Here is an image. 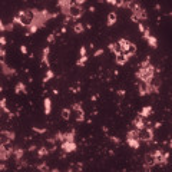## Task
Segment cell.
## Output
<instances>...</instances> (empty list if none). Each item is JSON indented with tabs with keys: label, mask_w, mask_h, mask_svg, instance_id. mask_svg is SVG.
Returning <instances> with one entry per match:
<instances>
[{
	"label": "cell",
	"mask_w": 172,
	"mask_h": 172,
	"mask_svg": "<svg viewBox=\"0 0 172 172\" xmlns=\"http://www.w3.org/2000/svg\"><path fill=\"white\" fill-rule=\"evenodd\" d=\"M146 42H148V45H149L152 49H156V48H158V39H156L155 36H152V35H150L149 38L146 39Z\"/></svg>",
	"instance_id": "484cf974"
},
{
	"label": "cell",
	"mask_w": 172,
	"mask_h": 172,
	"mask_svg": "<svg viewBox=\"0 0 172 172\" xmlns=\"http://www.w3.org/2000/svg\"><path fill=\"white\" fill-rule=\"evenodd\" d=\"M20 52L23 55H27V48L25 46V45H22V46H20Z\"/></svg>",
	"instance_id": "7bdbcfd3"
},
{
	"label": "cell",
	"mask_w": 172,
	"mask_h": 172,
	"mask_svg": "<svg viewBox=\"0 0 172 172\" xmlns=\"http://www.w3.org/2000/svg\"><path fill=\"white\" fill-rule=\"evenodd\" d=\"M138 29H139V32L142 33V35H144V33H145V30H146V27L144 26L142 23H138Z\"/></svg>",
	"instance_id": "8d00e7d4"
},
{
	"label": "cell",
	"mask_w": 172,
	"mask_h": 172,
	"mask_svg": "<svg viewBox=\"0 0 172 172\" xmlns=\"http://www.w3.org/2000/svg\"><path fill=\"white\" fill-rule=\"evenodd\" d=\"M43 108H45V113H46V115H50V112H52V101H50V98H45Z\"/></svg>",
	"instance_id": "d6986e66"
},
{
	"label": "cell",
	"mask_w": 172,
	"mask_h": 172,
	"mask_svg": "<svg viewBox=\"0 0 172 172\" xmlns=\"http://www.w3.org/2000/svg\"><path fill=\"white\" fill-rule=\"evenodd\" d=\"M132 125H134V128L135 129H142V128H145L146 126V119H144L141 115H136L134 119V122H132Z\"/></svg>",
	"instance_id": "7c38bea8"
},
{
	"label": "cell",
	"mask_w": 172,
	"mask_h": 172,
	"mask_svg": "<svg viewBox=\"0 0 172 172\" xmlns=\"http://www.w3.org/2000/svg\"><path fill=\"white\" fill-rule=\"evenodd\" d=\"M152 112H154V109H152V106H144L142 108V111L139 112V115L142 116L144 119H148L152 115Z\"/></svg>",
	"instance_id": "5bb4252c"
},
{
	"label": "cell",
	"mask_w": 172,
	"mask_h": 172,
	"mask_svg": "<svg viewBox=\"0 0 172 172\" xmlns=\"http://www.w3.org/2000/svg\"><path fill=\"white\" fill-rule=\"evenodd\" d=\"M73 32H75L76 35H82V33L85 32L83 23H75V25H73Z\"/></svg>",
	"instance_id": "d4e9b609"
},
{
	"label": "cell",
	"mask_w": 172,
	"mask_h": 172,
	"mask_svg": "<svg viewBox=\"0 0 172 172\" xmlns=\"http://www.w3.org/2000/svg\"><path fill=\"white\" fill-rule=\"evenodd\" d=\"M0 49H3V46H2V45H0Z\"/></svg>",
	"instance_id": "681fc988"
},
{
	"label": "cell",
	"mask_w": 172,
	"mask_h": 172,
	"mask_svg": "<svg viewBox=\"0 0 172 172\" xmlns=\"http://www.w3.org/2000/svg\"><path fill=\"white\" fill-rule=\"evenodd\" d=\"M115 62H116V64L122 66V64H125L126 62H128V59H126L122 53H119V55H115Z\"/></svg>",
	"instance_id": "603a6c76"
},
{
	"label": "cell",
	"mask_w": 172,
	"mask_h": 172,
	"mask_svg": "<svg viewBox=\"0 0 172 172\" xmlns=\"http://www.w3.org/2000/svg\"><path fill=\"white\" fill-rule=\"evenodd\" d=\"M49 52H50V48L46 46L43 49V53H42V64H46L49 68Z\"/></svg>",
	"instance_id": "ac0fdd59"
},
{
	"label": "cell",
	"mask_w": 172,
	"mask_h": 172,
	"mask_svg": "<svg viewBox=\"0 0 172 172\" xmlns=\"http://www.w3.org/2000/svg\"><path fill=\"white\" fill-rule=\"evenodd\" d=\"M101 55H103V49H98V50H95L93 56H95V58H98V56H101Z\"/></svg>",
	"instance_id": "f35d334b"
},
{
	"label": "cell",
	"mask_w": 172,
	"mask_h": 172,
	"mask_svg": "<svg viewBox=\"0 0 172 172\" xmlns=\"http://www.w3.org/2000/svg\"><path fill=\"white\" fill-rule=\"evenodd\" d=\"M118 95H119V96H124V95H125V91H122V89H121V91H118Z\"/></svg>",
	"instance_id": "bcb514c9"
},
{
	"label": "cell",
	"mask_w": 172,
	"mask_h": 172,
	"mask_svg": "<svg viewBox=\"0 0 172 172\" xmlns=\"http://www.w3.org/2000/svg\"><path fill=\"white\" fill-rule=\"evenodd\" d=\"M2 91H3V88H2V86H0V92H2Z\"/></svg>",
	"instance_id": "c3c4849f"
},
{
	"label": "cell",
	"mask_w": 172,
	"mask_h": 172,
	"mask_svg": "<svg viewBox=\"0 0 172 172\" xmlns=\"http://www.w3.org/2000/svg\"><path fill=\"white\" fill-rule=\"evenodd\" d=\"M83 16V9L79 7V6L73 5V2H72V5L69 6V9H68V17H70L72 20H78V19H81Z\"/></svg>",
	"instance_id": "277c9868"
},
{
	"label": "cell",
	"mask_w": 172,
	"mask_h": 172,
	"mask_svg": "<svg viewBox=\"0 0 172 172\" xmlns=\"http://www.w3.org/2000/svg\"><path fill=\"white\" fill-rule=\"evenodd\" d=\"M55 38H56V36H55V33L49 35V36H48V43H53L55 42Z\"/></svg>",
	"instance_id": "74e56055"
},
{
	"label": "cell",
	"mask_w": 172,
	"mask_h": 172,
	"mask_svg": "<svg viewBox=\"0 0 172 172\" xmlns=\"http://www.w3.org/2000/svg\"><path fill=\"white\" fill-rule=\"evenodd\" d=\"M109 50L115 55L122 53V49H121V46H119L118 43H109Z\"/></svg>",
	"instance_id": "7402d4cb"
},
{
	"label": "cell",
	"mask_w": 172,
	"mask_h": 172,
	"mask_svg": "<svg viewBox=\"0 0 172 172\" xmlns=\"http://www.w3.org/2000/svg\"><path fill=\"white\" fill-rule=\"evenodd\" d=\"M5 171H6V165L2 164V165H0V172H5Z\"/></svg>",
	"instance_id": "f6af8a7d"
},
{
	"label": "cell",
	"mask_w": 172,
	"mask_h": 172,
	"mask_svg": "<svg viewBox=\"0 0 172 172\" xmlns=\"http://www.w3.org/2000/svg\"><path fill=\"white\" fill-rule=\"evenodd\" d=\"M23 149L22 148H13V150H12V155H13V158L17 161H20V159H23Z\"/></svg>",
	"instance_id": "9a60e30c"
},
{
	"label": "cell",
	"mask_w": 172,
	"mask_h": 172,
	"mask_svg": "<svg viewBox=\"0 0 172 172\" xmlns=\"http://www.w3.org/2000/svg\"><path fill=\"white\" fill-rule=\"evenodd\" d=\"M15 92L16 93H26V85L23 82H17L15 86Z\"/></svg>",
	"instance_id": "cb8c5ba5"
},
{
	"label": "cell",
	"mask_w": 172,
	"mask_h": 172,
	"mask_svg": "<svg viewBox=\"0 0 172 172\" xmlns=\"http://www.w3.org/2000/svg\"><path fill=\"white\" fill-rule=\"evenodd\" d=\"M144 165H145V168H152L156 165L155 162V156H154V154H146L145 155V162H144Z\"/></svg>",
	"instance_id": "4fadbf2b"
},
{
	"label": "cell",
	"mask_w": 172,
	"mask_h": 172,
	"mask_svg": "<svg viewBox=\"0 0 172 172\" xmlns=\"http://www.w3.org/2000/svg\"><path fill=\"white\" fill-rule=\"evenodd\" d=\"M126 138H132V139H138V129H131L128 134H126Z\"/></svg>",
	"instance_id": "f1b7e54d"
},
{
	"label": "cell",
	"mask_w": 172,
	"mask_h": 172,
	"mask_svg": "<svg viewBox=\"0 0 172 172\" xmlns=\"http://www.w3.org/2000/svg\"><path fill=\"white\" fill-rule=\"evenodd\" d=\"M155 73H156V69L154 64H150V58L148 56L142 63H141V69L136 72V78L142 82H146L149 83L154 78H155Z\"/></svg>",
	"instance_id": "6da1fadb"
},
{
	"label": "cell",
	"mask_w": 172,
	"mask_h": 172,
	"mask_svg": "<svg viewBox=\"0 0 172 172\" xmlns=\"http://www.w3.org/2000/svg\"><path fill=\"white\" fill-rule=\"evenodd\" d=\"M60 148H62L64 154H72V152H75L78 149V145H76V142H62Z\"/></svg>",
	"instance_id": "8fae6325"
},
{
	"label": "cell",
	"mask_w": 172,
	"mask_h": 172,
	"mask_svg": "<svg viewBox=\"0 0 172 172\" xmlns=\"http://www.w3.org/2000/svg\"><path fill=\"white\" fill-rule=\"evenodd\" d=\"M86 62H88V56L79 58V59H78V62H76V66H85Z\"/></svg>",
	"instance_id": "1f68e13d"
},
{
	"label": "cell",
	"mask_w": 172,
	"mask_h": 172,
	"mask_svg": "<svg viewBox=\"0 0 172 172\" xmlns=\"http://www.w3.org/2000/svg\"><path fill=\"white\" fill-rule=\"evenodd\" d=\"M16 134L10 132V131H0V145H6L15 139Z\"/></svg>",
	"instance_id": "8992f818"
},
{
	"label": "cell",
	"mask_w": 172,
	"mask_h": 172,
	"mask_svg": "<svg viewBox=\"0 0 172 172\" xmlns=\"http://www.w3.org/2000/svg\"><path fill=\"white\" fill-rule=\"evenodd\" d=\"M83 56H88V53H86V48L85 46H81V58H83Z\"/></svg>",
	"instance_id": "ab89813d"
},
{
	"label": "cell",
	"mask_w": 172,
	"mask_h": 172,
	"mask_svg": "<svg viewBox=\"0 0 172 172\" xmlns=\"http://www.w3.org/2000/svg\"><path fill=\"white\" fill-rule=\"evenodd\" d=\"M38 154H39V156L42 158V156H46V155H49V150L45 148V146H42V148H39V150H38Z\"/></svg>",
	"instance_id": "d6a6232c"
},
{
	"label": "cell",
	"mask_w": 172,
	"mask_h": 172,
	"mask_svg": "<svg viewBox=\"0 0 172 172\" xmlns=\"http://www.w3.org/2000/svg\"><path fill=\"white\" fill-rule=\"evenodd\" d=\"M33 131L38 132V134H45V132H46V128H38V126H33Z\"/></svg>",
	"instance_id": "e575fe53"
},
{
	"label": "cell",
	"mask_w": 172,
	"mask_h": 172,
	"mask_svg": "<svg viewBox=\"0 0 172 172\" xmlns=\"http://www.w3.org/2000/svg\"><path fill=\"white\" fill-rule=\"evenodd\" d=\"M138 92H139V96H145V95H148V93H152V89H150L149 83L139 81V85H138Z\"/></svg>",
	"instance_id": "30bf717a"
},
{
	"label": "cell",
	"mask_w": 172,
	"mask_h": 172,
	"mask_svg": "<svg viewBox=\"0 0 172 172\" xmlns=\"http://www.w3.org/2000/svg\"><path fill=\"white\" fill-rule=\"evenodd\" d=\"M2 73L6 76H12V75H16V70L9 68L6 63H2Z\"/></svg>",
	"instance_id": "2e32d148"
},
{
	"label": "cell",
	"mask_w": 172,
	"mask_h": 172,
	"mask_svg": "<svg viewBox=\"0 0 172 172\" xmlns=\"http://www.w3.org/2000/svg\"><path fill=\"white\" fill-rule=\"evenodd\" d=\"M70 113H72V111L68 109V108H64L63 111H62V119H64V121H69V119H70Z\"/></svg>",
	"instance_id": "f546056e"
},
{
	"label": "cell",
	"mask_w": 172,
	"mask_h": 172,
	"mask_svg": "<svg viewBox=\"0 0 172 172\" xmlns=\"http://www.w3.org/2000/svg\"><path fill=\"white\" fill-rule=\"evenodd\" d=\"M45 148L49 150V152H53L56 149V144H55V139L53 138H50V139L46 141V144H45Z\"/></svg>",
	"instance_id": "44dd1931"
},
{
	"label": "cell",
	"mask_w": 172,
	"mask_h": 172,
	"mask_svg": "<svg viewBox=\"0 0 172 172\" xmlns=\"http://www.w3.org/2000/svg\"><path fill=\"white\" fill-rule=\"evenodd\" d=\"M109 138H111V141L115 142V144H121V139H119L118 136H109Z\"/></svg>",
	"instance_id": "60d3db41"
},
{
	"label": "cell",
	"mask_w": 172,
	"mask_h": 172,
	"mask_svg": "<svg viewBox=\"0 0 172 172\" xmlns=\"http://www.w3.org/2000/svg\"><path fill=\"white\" fill-rule=\"evenodd\" d=\"M154 156H155V162L156 165H165L168 162V156H169V154L168 152H162L161 149H158L154 152Z\"/></svg>",
	"instance_id": "5b68a950"
},
{
	"label": "cell",
	"mask_w": 172,
	"mask_h": 172,
	"mask_svg": "<svg viewBox=\"0 0 172 172\" xmlns=\"http://www.w3.org/2000/svg\"><path fill=\"white\" fill-rule=\"evenodd\" d=\"M126 144H128L132 149H138L141 146V142L138 139H132V138H126Z\"/></svg>",
	"instance_id": "ffe728a7"
},
{
	"label": "cell",
	"mask_w": 172,
	"mask_h": 172,
	"mask_svg": "<svg viewBox=\"0 0 172 172\" xmlns=\"http://www.w3.org/2000/svg\"><path fill=\"white\" fill-rule=\"evenodd\" d=\"M6 43H7V40H6V38H5V36H3V35H0V45H2V46L5 48V46H6Z\"/></svg>",
	"instance_id": "d590c367"
},
{
	"label": "cell",
	"mask_w": 172,
	"mask_h": 172,
	"mask_svg": "<svg viewBox=\"0 0 172 172\" xmlns=\"http://www.w3.org/2000/svg\"><path fill=\"white\" fill-rule=\"evenodd\" d=\"M72 111L75 112L76 121H78V122H83V121H85V111H83V108H82L81 103H73Z\"/></svg>",
	"instance_id": "52a82bcc"
},
{
	"label": "cell",
	"mask_w": 172,
	"mask_h": 172,
	"mask_svg": "<svg viewBox=\"0 0 172 172\" xmlns=\"http://www.w3.org/2000/svg\"><path fill=\"white\" fill-rule=\"evenodd\" d=\"M53 78H55L53 70H52V69H48V70H46V75L43 76V83H48V82L52 81Z\"/></svg>",
	"instance_id": "4316f807"
},
{
	"label": "cell",
	"mask_w": 172,
	"mask_h": 172,
	"mask_svg": "<svg viewBox=\"0 0 172 172\" xmlns=\"http://www.w3.org/2000/svg\"><path fill=\"white\" fill-rule=\"evenodd\" d=\"M12 150H13V148H12L10 142L6 144V145H0V159L6 161L9 156H12Z\"/></svg>",
	"instance_id": "ba28073f"
},
{
	"label": "cell",
	"mask_w": 172,
	"mask_h": 172,
	"mask_svg": "<svg viewBox=\"0 0 172 172\" xmlns=\"http://www.w3.org/2000/svg\"><path fill=\"white\" fill-rule=\"evenodd\" d=\"M138 141L139 142H152L154 141V129L152 126H145L138 131Z\"/></svg>",
	"instance_id": "3957f363"
},
{
	"label": "cell",
	"mask_w": 172,
	"mask_h": 172,
	"mask_svg": "<svg viewBox=\"0 0 172 172\" xmlns=\"http://www.w3.org/2000/svg\"><path fill=\"white\" fill-rule=\"evenodd\" d=\"M2 115H3V111H2V108H0V118H2Z\"/></svg>",
	"instance_id": "7dc6e473"
},
{
	"label": "cell",
	"mask_w": 172,
	"mask_h": 172,
	"mask_svg": "<svg viewBox=\"0 0 172 172\" xmlns=\"http://www.w3.org/2000/svg\"><path fill=\"white\" fill-rule=\"evenodd\" d=\"M132 42H129L128 39H119V42H118V45L121 46V49H122V52H125L126 49L129 48V45H131Z\"/></svg>",
	"instance_id": "83f0119b"
},
{
	"label": "cell",
	"mask_w": 172,
	"mask_h": 172,
	"mask_svg": "<svg viewBox=\"0 0 172 172\" xmlns=\"http://www.w3.org/2000/svg\"><path fill=\"white\" fill-rule=\"evenodd\" d=\"M39 30V27L35 25V23H32L30 26L27 27V35H33V33H36Z\"/></svg>",
	"instance_id": "4dcf8cb0"
},
{
	"label": "cell",
	"mask_w": 172,
	"mask_h": 172,
	"mask_svg": "<svg viewBox=\"0 0 172 172\" xmlns=\"http://www.w3.org/2000/svg\"><path fill=\"white\" fill-rule=\"evenodd\" d=\"M15 29V25L13 23H10V25H6V30H13Z\"/></svg>",
	"instance_id": "ee69618b"
},
{
	"label": "cell",
	"mask_w": 172,
	"mask_h": 172,
	"mask_svg": "<svg viewBox=\"0 0 172 172\" xmlns=\"http://www.w3.org/2000/svg\"><path fill=\"white\" fill-rule=\"evenodd\" d=\"M116 20H118V15H116V12H111L109 15H108V26L111 27V26H113L115 23H116Z\"/></svg>",
	"instance_id": "e0dca14e"
},
{
	"label": "cell",
	"mask_w": 172,
	"mask_h": 172,
	"mask_svg": "<svg viewBox=\"0 0 172 172\" xmlns=\"http://www.w3.org/2000/svg\"><path fill=\"white\" fill-rule=\"evenodd\" d=\"M146 17H148V15H146V12L142 9V7H139L138 10H135L134 13H132V16H131V19L134 22H136V23H141V20H145Z\"/></svg>",
	"instance_id": "9c48e42d"
},
{
	"label": "cell",
	"mask_w": 172,
	"mask_h": 172,
	"mask_svg": "<svg viewBox=\"0 0 172 172\" xmlns=\"http://www.w3.org/2000/svg\"><path fill=\"white\" fill-rule=\"evenodd\" d=\"M82 169V164H75L69 168V172H75V171H81Z\"/></svg>",
	"instance_id": "836d02e7"
},
{
	"label": "cell",
	"mask_w": 172,
	"mask_h": 172,
	"mask_svg": "<svg viewBox=\"0 0 172 172\" xmlns=\"http://www.w3.org/2000/svg\"><path fill=\"white\" fill-rule=\"evenodd\" d=\"M3 32H6V25L0 20V33H3Z\"/></svg>",
	"instance_id": "b9f144b4"
},
{
	"label": "cell",
	"mask_w": 172,
	"mask_h": 172,
	"mask_svg": "<svg viewBox=\"0 0 172 172\" xmlns=\"http://www.w3.org/2000/svg\"><path fill=\"white\" fill-rule=\"evenodd\" d=\"M35 15L36 10L35 9H27V10H20L16 16L13 17V25H20L23 27H29L35 22Z\"/></svg>",
	"instance_id": "7a4b0ae2"
}]
</instances>
